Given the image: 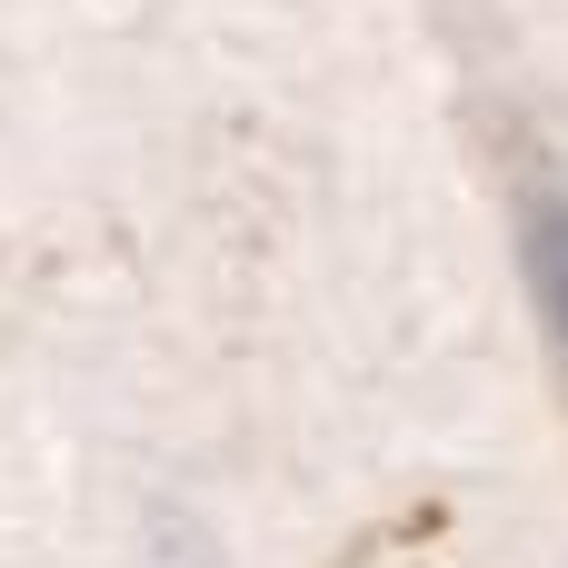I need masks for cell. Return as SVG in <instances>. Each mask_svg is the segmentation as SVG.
Masks as SVG:
<instances>
[{
	"label": "cell",
	"mask_w": 568,
	"mask_h": 568,
	"mask_svg": "<svg viewBox=\"0 0 568 568\" xmlns=\"http://www.w3.org/2000/svg\"><path fill=\"white\" fill-rule=\"evenodd\" d=\"M529 290H539V320H549V339H559V369H568V200L559 190H539L529 200Z\"/></svg>",
	"instance_id": "obj_1"
}]
</instances>
